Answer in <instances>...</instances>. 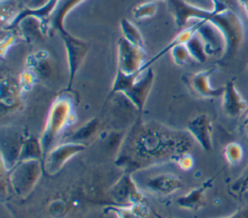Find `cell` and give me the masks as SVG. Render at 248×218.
Returning <instances> with one entry per match:
<instances>
[{
  "label": "cell",
  "instance_id": "6da1fadb",
  "mask_svg": "<svg viewBox=\"0 0 248 218\" xmlns=\"http://www.w3.org/2000/svg\"><path fill=\"white\" fill-rule=\"evenodd\" d=\"M191 136L157 122H141L140 118L123 136L115 163L124 172L154 167L167 161H175L187 152Z\"/></svg>",
  "mask_w": 248,
  "mask_h": 218
},
{
  "label": "cell",
  "instance_id": "7a4b0ae2",
  "mask_svg": "<svg viewBox=\"0 0 248 218\" xmlns=\"http://www.w3.org/2000/svg\"><path fill=\"white\" fill-rule=\"evenodd\" d=\"M75 97L71 90L60 92L51 103L46 124L40 137L44 157L55 146L66 128L73 125L77 120L75 110Z\"/></svg>",
  "mask_w": 248,
  "mask_h": 218
},
{
  "label": "cell",
  "instance_id": "3957f363",
  "mask_svg": "<svg viewBox=\"0 0 248 218\" xmlns=\"http://www.w3.org/2000/svg\"><path fill=\"white\" fill-rule=\"evenodd\" d=\"M154 78L155 74L151 67L141 69L131 75L116 70L109 95L122 94L140 115L151 91Z\"/></svg>",
  "mask_w": 248,
  "mask_h": 218
},
{
  "label": "cell",
  "instance_id": "277c9868",
  "mask_svg": "<svg viewBox=\"0 0 248 218\" xmlns=\"http://www.w3.org/2000/svg\"><path fill=\"white\" fill-rule=\"evenodd\" d=\"M207 21L213 24L223 37L224 51L221 58L231 57L237 51L244 38V24L241 18L228 8L221 12H213Z\"/></svg>",
  "mask_w": 248,
  "mask_h": 218
},
{
  "label": "cell",
  "instance_id": "5b68a950",
  "mask_svg": "<svg viewBox=\"0 0 248 218\" xmlns=\"http://www.w3.org/2000/svg\"><path fill=\"white\" fill-rule=\"evenodd\" d=\"M43 170V162L40 160L18 161L7 171L9 183L15 194L21 199L27 198L40 179Z\"/></svg>",
  "mask_w": 248,
  "mask_h": 218
},
{
  "label": "cell",
  "instance_id": "8992f818",
  "mask_svg": "<svg viewBox=\"0 0 248 218\" xmlns=\"http://www.w3.org/2000/svg\"><path fill=\"white\" fill-rule=\"evenodd\" d=\"M64 48L66 51V59L68 66V84L67 90H71L76 75L81 67L89 50V44L85 40L72 35L66 29L59 32Z\"/></svg>",
  "mask_w": 248,
  "mask_h": 218
},
{
  "label": "cell",
  "instance_id": "52a82bcc",
  "mask_svg": "<svg viewBox=\"0 0 248 218\" xmlns=\"http://www.w3.org/2000/svg\"><path fill=\"white\" fill-rule=\"evenodd\" d=\"M147 61L144 47L135 46L120 37L116 43V70L127 74H135L144 68Z\"/></svg>",
  "mask_w": 248,
  "mask_h": 218
},
{
  "label": "cell",
  "instance_id": "ba28073f",
  "mask_svg": "<svg viewBox=\"0 0 248 218\" xmlns=\"http://www.w3.org/2000/svg\"><path fill=\"white\" fill-rule=\"evenodd\" d=\"M85 143L75 141H64L55 145L44 157V171L48 175L58 173L69 160L85 150Z\"/></svg>",
  "mask_w": 248,
  "mask_h": 218
},
{
  "label": "cell",
  "instance_id": "9c48e42d",
  "mask_svg": "<svg viewBox=\"0 0 248 218\" xmlns=\"http://www.w3.org/2000/svg\"><path fill=\"white\" fill-rule=\"evenodd\" d=\"M114 205H131L143 202L140 186L133 179L132 173L124 172L109 190Z\"/></svg>",
  "mask_w": 248,
  "mask_h": 218
},
{
  "label": "cell",
  "instance_id": "30bf717a",
  "mask_svg": "<svg viewBox=\"0 0 248 218\" xmlns=\"http://www.w3.org/2000/svg\"><path fill=\"white\" fill-rule=\"evenodd\" d=\"M178 29H183L191 19L207 20L213 11L194 5L187 0H166Z\"/></svg>",
  "mask_w": 248,
  "mask_h": 218
},
{
  "label": "cell",
  "instance_id": "8fae6325",
  "mask_svg": "<svg viewBox=\"0 0 248 218\" xmlns=\"http://www.w3.org/2000/svg\"><path fill=\"white\" fill-rule=\"evenodd\" d=\"M187 133L205 151L212 148V123L210 118L202 113L192 118L187 124Z\"/></svg>",
  "mask_w": 248,
  "mask_h": 218
},
{
  "label": "cell",
  "instance_id": "7c38bea8",
  "mask_svg": "<svg viewBox=\"0 0 248 218\" xmlns=\"http://www.w3.org/2000/svg\"><path fill=\"white\" fill-rule=\"evenodd\" d=\"M216 71V67H210L193 74L187 83L190 89L202 98H215L222 96L223 88H213L210 84V77Z\"/></svg>",
  "mask_w": 248,
  "mask_h": 218
},
{
  "label": "cell",
  "instance_id": "4fadbf2b",
  "mask_svg": "<svg viewBox=\"0 0 248 218\" xmlns=\"http://www.w3.org/2000/svg\"><path fill=\"white\" fill-rule=\"evenodd\" d=\"M143 186L153 193L170 195L182 187V181L173 173L164 172L147 177L143 182Z\"/></svg>",
  "mask_w": 248,
  "mask_h": 218
},
{
  "label": "cell",
  "instance_id": "5bb4252c",
  "mask_svg": "<svg viewBox=\"0 0 248 218\" xmlns=\"http://www.w3.org/2000/svg\"><path fill=\"white\" fill-rule=\"evenodd\" d=\"M85 0H60L47 20V36H52L54 33H59L65 30V19L76 7Z\"/></svg>",
  "mask_w": 248,
  "mask_h": 218
},
{
  "label": "cell",
  "instance_id": "9a60e30c",
  "mask_svg": "<svg viewBox=\"0 0 248 218\" xmlns=\"http://www.w3.org/2000/svg\"><path fill=\"white\" fill-rule=\"evenodd\" d=\"M197 33L202 40L208 56L216 54L217 52L223 53L224 40L218 29L213 24L207 20H202Z\"/></svg>",
  "mask_w": 248,
  "mask_h": 218
},
{
  "label": "cell",
  "instance_id": "2e32d148",
  "mask_svg": "<svg viewBox=\"0 0 248 218\" xmlns=\"http://www.w3.org/2000/svg\"><path fill=\"white\" fill-rule=\"evenodd\" d=\"M22 92L18 80L7 76L2 77L0 84V102L3 109H16L21 104Z\"/></svg>",
  "mask_w": 248,
  "mask_h": 218
},
{
  "label": "cell",
  "instance_id": "e0dca14e",
  "mask_svg": "<svg viewBox=\"0 0 248 218\" xmlns=\"http://www.w3.org/2000/svg\"><path fill=\"white\" fill-rule=\"evenodd\" d=\"M222 107L224 111L231 117L238 116L246 109V102L236 89L233 80L228 81L224 86Z\"/></svg>",
  "mask_w": 248,
  "mask_h": 218
},
{
  "label": "cell",
  "instance_id": "ac0fdd59",
  "mask_svg": "<svg viewBox=\"0 0 248 218\" xmlns=\"http://www.w3.org/2000/svg\"><path fill=\"white\" fill-rule=\"evenodd\" d=\"M59 1L60 0H47V2L44 6H42L41 8H38V9H31V8H28L27 6L22 7L20 9L17 16L16 17V19L13 21L11 26L6 30L15 29L16 27L18 21L25 16H34L41 21L44 35H47V28H46L47 20L50 17L51 14L53 13V11L56 8Z\"/></svg>",
  "mask_w": 248,
  "mask_h": 218
},
{
  "label": "cell",
  "instance_id": "d6986e66",
  "mask_svg": "<svg viewBox=\"0 0 248 218\" xmlns=\"http://www.w3.org/2000/svg\"><path fill=\"white\" fill-rule=\"evenodd\" d=\"M212 181H213V178H210L209 180H206L205 182H203L201 186L195 189H192L187 194L178 198L177 199L178 206L187 210L198 209L202 203L204 192L210 187Z\"/></svg>",
  "mask_w": 248,
  "mask_h": 218
},
{
  "label": "cell",
  "instance_id": "ffe728a7",
  "mask_svg": "<svg viewBox=\"0 0 248 218\" xmlns=\"http://www.w3.org/2000/svg\"><path fill=\"white\" fill-rule=\"evenodd\" d=\"M25 68L34 71L37 76L46 77L50 72L48 52L45 49H40L30 53L25 59Z\"/></svg>",
  "mask_w": 248,
  "mask_h": 218
},
{
  "label": "cell",
  "instance_id": "44dd1931",
  "mask_svg": "<svg viewBox=\"0 0 248 218\" xmlns=\"http://www.w3.org/2000/svg\"><path fill=\"white\" fill-rule=\"evenodd\" d=\"M105 211L111 212L117 218H148V208L143 202L131 205H109Z\"/></svg>",
  "mask_w": 248,
  "mask_h": 218
},
{
  "label": "cell",
  "instance_id": "7402d4cb",
  "mask_svg": "<svg viewBox=\"0 0 248 218\" xmlns=\"http://www.w3.org/2000/svg\"><path fill=\"white\" fill-rule=\"evenodd\" d=\"M22 160H40L43 162L44 151L40 138L28 137L22 140L18 154V161Z\"/></svg>",
  "mask_w": 248,
  "mask_h": 218
},
{
  "label": "cell",
  "instance_id": "603a6c76",
  "mask_svg": "<svg viewBox=\"0 0 248 218\" xmlns=\"http://www.w3.org/2000/svg\"><path fill=\"white\" fill-rule=\"evenodd\" d=\"M100 127V121L97 117L89 119L86 123L81 125L78 129L74 131L72 135L69 137L67 141H75V142H82L84 140H89L98 132Z\"/></svg>",
  "mask_w": 248,
  "mask_h": 218
},
{
  "label": "cell",
  "instance_id": "cb8c5ba5",
  "mask_svg": "<svg viewBox=\"0 0 248 218\" xmlns=\"http://www.w3.org/2000/svg\"><path fill=\"white\" fill-rule=\"evenodd\" d=\"M119 27L122 34L121 37H123L125 40L135 46L144 47L143 37L138 27L132 21L127 18H121L119 22Z\"/></svg>",
  "mask_w": 248,
  "mask_h": 218
},
{
  "label": "cell",
  "instance_id": "d4e9b609",
  "mask_svg": "<svg viewBox=\"0 0 248 218\" xmlns=\"http://www.w3.org/2000/svg\"><path fill=\"white\" fill-rule=\"evenodd\" d=\"M185 45L193 60L199 63H204L206 61L208 55L206 53L204 44L197 32L188 40Z\"/></svg>",
  "mask_w": 248,
  "mask_h": 218
},
{
  "label": "cell",
  "instance_id": "484cf974",
  "mask_svg": "<svg viewBox=\"0 0 248 218\" xmlns=\"http://www.w3.org/2000/svg\"><path fill=\"white\" fill-rule=\"evenodd\" d=\"M20 9L13 0H1V24L2 29H8L16 19Z\"/></svg>",
  "mask_w": 248,
  "mask_h": 218
},
{
  "label": "cell",
  "instance_id": "4316f807",
  "mask_svg": "<svg viewBox=\"0 0 248 218\" xmlns=\"http://www.w3.org/2000/svg\"><path fill=\"white\" fill-rule=\"evenodd\" d=\"M156 11H157V6L155 2L149 1V2H143L141 4L137 5L133 9L132 15L135 19L142 20V19L152 17L156 14Z\"/></svg>",
  "mask_w": 248,
  "mask_h": 218
},
{
  "label": "cell",
  "instance_id": "83f0119b",
  "mask_svg": "<svg viewBox=\"0 0 248 218\" xmlns=\"http://www.w3.org/2000/svg\"><path fill=\"white\" fill-rule=\"evenodd\" d=\"M169 52L170 53L172 61L176 66H183L187 64L190 59H192L185 44L172 47Z\"/></svg>",
  "mask_w": 248,
  "mask_h": 218
},
{
  "label": "cell",
  "instance_id": "f1b7e54d",
  "mask_svg": "<svg viewBox=\"0 0 248 218\" xmlns=\"http://www.w3.org/2000/svg\"><path fill=\"white\" fill-rule=\"evenodd\" d=\"M5 31L1 38L0 43V56L1 58H4L10 47L16 42L18 38H20V35L17 31V29H9V30H3Z\"/></svg>",
  "mask_w": 248,
  "mask_h": 218
},
{
  "label": "cell",
  "instance_id": "f546056e",
  "mask_svg": "<svg viewBox=\"0 0 248 218\" xmlns=\"http://www.w3.org/2000/svg\"><path fill=\"white\" fill-rule=\"evenodd\" d=\"M37 78L38 76L36 75V73L27 68H25V70L20 73L17 80H18L22 94L29 92L31 90V88L33 87V85L37 80Z\"/></svg>",
  "mask_w": 248,
  "mask_h": 218
},
{
  "label": "cell",
  "instance_id": "4dcf8cb0",
  "mask_svg": "<svg viewBox=\"0 0 248 218\" xmlns=\"http://www.w3.org/2000/svg\"><path fill=\"white\" fill-rule=\"evenodd\" d=\"M241 150L242 149L238 143H235V142L229 143L225 149V154L228 161H231V162L238 161L242 154Z\"/></svg>",
  "mask_w": 248,
  "mask_h": 218
},
{
  "label": "cell",
  "instance_id": "1f68e13d",
  "mask_svg": "<svg viewBox=\"0 0 248 218\" xmlns=\"http://www.w3.org/2000/svg\"><path fill=\"white\" fill-rule=\"evenodd\" d=\"M176 164L178 165V167L183 170V171H189L190 169H192L193 165H194V160L191 154H189L188 152L182 153L180 154L177 159L175 160Z\"/></svg>",
  "mask_w": 248,
  "mask_h": 218
},
{
  "label": "cell",
  "instance_id": "d6a6232c",
  "mask_svg": "<svg viewBox=\"0 0 248 218\" xmlns=\"http://www.w3.org/2000/svg\"><path fill=\"white\" fill-rule=\"evenodd\" d=\"M213 5V12H221L229 7L230 0H210Z\"/></svg>",
  "mask_w": 248,
  "mask_h": 218
},
{
  "label": "cell",
  "instance_id": "836d02e7",
  "mask_svg": "<svg viewBox=\"0 0 248 218\" xmlns=\"http://www.w3.org/2000/svg\"><path fill=\"white\" fill-rule=\"evenodd\" d=\"M46 2H47V0H30L27 7L31 8V9H38V8H41L42 6H44Z\"/></svg>",
  "mask_w": 248,
  "mask_h": 218
},
{
  "label": "cell",
  "instance_id": "e575fe53",
  "mask_svg": "<svg viewBox=\"0 0 248 218\" xmlns=\"http://www.w3.org/2000/svg\"><path fill=\"white\" fill-rule=\"evenodd\" d=\"M238 2L241 4L246 13V16H248V0H238Z\"/></svg>",
  "mask_w": 248,
  "mask_h": 218
},
{
  "label": "cell",
  "instance_id": "d590c367",
  "mask_svg": "<svg viewBox=\"0 0 248 218\" xmlns=\"http://www.w3.org/2000/svg\"><path fill=\"white\" fill-rule=\"evenodd\" d=\"M244 126L246 128V131H247V134H248V115L246 116L245 120H244Z\"/></svg>",
  "mask_w": 248,
  "mask_h": 218
},
{
  "label": "cell",
  "instance_id": "8d00e7d4",
  "mask_svg": "<svg viewBox=\"0 0 248 218\" xmlns=\"http://www.w3.org/2000/svg\"><path fill=\"white\" fill-rule=\"evenodd\" d=\"M169 218H172V217H169Z\"/></svg>",
  "mask_w": 248,
  "mask_h": 218
}]
</instances>
